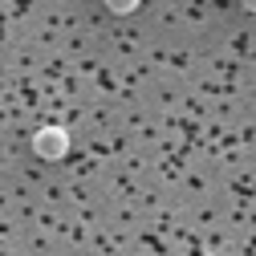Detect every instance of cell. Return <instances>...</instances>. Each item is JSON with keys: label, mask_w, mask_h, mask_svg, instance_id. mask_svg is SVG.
Returning a JSON list of instances; mask_svg holds the SVG:
<instances>
[{"label": "cell", "mask_w": 256, "mask_h": 256, "mask_svg": "<svg viewBox=\"0 0 256 256\" xmlns=\"http://www.w3.org/2000/svg\"><path fill=\"white\" fill-rule=\"evenodd\" d=\"M33 154L45 158V163H57V158L70 154V130L66 126H41L33 134Z\"/></svg>", "instance_id": "6da1fadb"}, {"label": "cell", "mask_w": 256, "mask_h": 256, "mask_svg": "<svg viewBox=\"0 0 256 256\" xmlns=\"http://www.w3.org/2000/svg\"><path fill=\"white\" fill-rule=\"evenodd\" d=\"M138 4H142V0H106V8H110L114 16H130Z\"/></svg>", "instance_id": "7a4b0ae2"}, {"label": "cell", "mask_w": 256, "mask_h": 256, "mask_svg": "<svg viewBox=\"0 0 256 256\" xmlns=\"http://www.w3.org/2000/svg\"><path fill=\"white\" fill-rule=\"evenodd\" d=\"M240 4H244V12H256V0H240Z\"/></svg>", "instance_id": "3957f363"}]
</instances>
